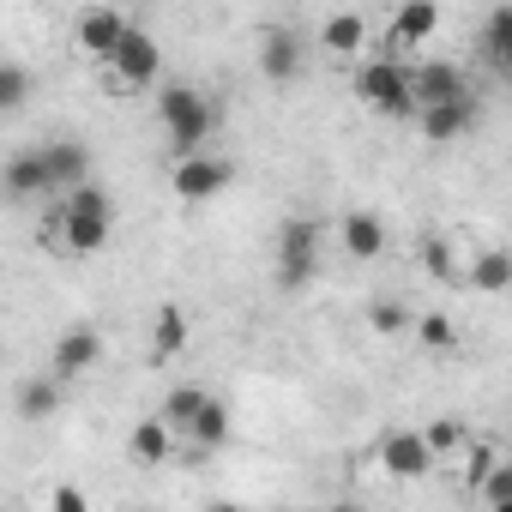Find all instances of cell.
Listing matches in <instances>:
<instances>
[{"instance_id":"1","label":"cell","mask_w":512,"mask_h":512,"mask_svg":"<svg viewBox=\"0 0 512 512\" xmlns=\"http://www.w3.org/2000/svg\"><path fill=\"white\" fill-rule=\"evenodd\" d=\"M157 121H163V133H169V151H175V163L181 157H193V151H205V139L217 133V103L205 97V91H193V85H169L163 97H157Z\"/></svg>"},{"instance_id":"2","label":"cell","mask_w":512,"mask_h":512,"mask_svg":"<svg viewBox=\"0 0 512 512\" xmlns=\"http://www.w3.org/2000/svg\"><path fill=\"white\" fill-rule=\"evenodd\" d=\"M320 278V223L314 217H290L278 229V290H308Z\"/></svg>"},{"instance_id":"3","label":"cell","mask_w":512,"mask_h":512,"mask_svg":"<svg viewBox=\"0 0 512 512\" xmlns=\"http://www.w3.org/2000/svg\"><path fill=\"white\" fill-rule=\"evenodd\" d=\"M103 73H109L115 91H145V85H157V73H163V49H157V37L139 31V25H127V37H121L115 55L103 61Z\"/></svg>"},{"instance_id":"4","label":"cell","mask_w":512,"mask_h":512,"mask_svg":"<svg viewBox=\"0 0 512 512\" xmlns=\"http://www.w3.org/2000/svg\"><path fill=\"white\" fill-rule=\"evenodd\" d=\"M350 91L374 109V115H392V121H404V115H416L410 109V79H404V61H362L356 67V79H350Z\"/></svg>"},{"instance_id":"5","label":"cell","mask_w":512,"mask_h":512,"mask_svg":"<svg viewBox=\"0 0 512 512\" xmlns=\"http://www.w3.org/2000/svg\"><path fill=\"white\" fill-rule=\"evenodd\" d=\"M229 181H235V163L217 157V151H193V157L169 163V187H175V199H187V205H205V199L229 193Z\"/></svg>"},{"instance_id":"6","label":"cell","mask_w":512,"mask_h":512,"mask_svg":"<svg viewBox=\"0 0 512 512\" xmlns=\"http://www.w3.org/2000/svg\"><path fill=\"white\" fill-rule=\"evenodd\" d=\"M374 470L392 476V482H422L434 470V458H428V446H422L416 428H386L380 446H374Z\"/></svg>"},{"instance_id":"7","label":"cell","mask_w":512,"mask_h":512,"mask_svg":"<svg viewBox=\"0 0 512 512\" xmlns=\"http://www.w3.org/2000/svg\"><path fill=\"white\" fill-rule=\"evenodd\" d=\"M404 79H410V109H434V103L470 97L464 67H452V61H416V67H404Z\"/></svg>"},{"instance_id":"8","label":"cell","mask_w":512,"mask_h":512,"mask_svg":"<svg viewBox=\"0 0 512 512\" xmlns=\"http://www.w3.org/2000/svg\"><path fill=\"white\" fill-rule=\"evenodd\" d=\"M97 362H103V332L79 320V326H67V332L55 338V374H49V380H61V386H67V380L91 374Z\"/></svg>"},{"instance_id":"9","label":"cell","mask_w":512,"mask_h":512,"mask_svg":"<svg viewBox=\"0 0 512 512\" xmlns=\"http://www.w3.org/2000/svg\"><path fill=\"white\" fill-rule=\"evenodd\" d=\"M121 37H127V13H115V7H85V13L73 19V43H79L91 61H109Z\"/></svg>"},{"instance_id":"10","label":"cell","mask_w":512,"mask_h":512,"mask_svg":"<svg viewBox=\"0 0 512 512\" xmlns=\"http://www.w3.org/2000/svg\"><path fill=\"white\" fill-rule=\"evenodd\" d=\"M476 121H482V103H476V97H452V103L416 109V127H422V139H434V145H452V139H464Z\"/></svg>"},{"instance_id":"11","label":"cell","mask_w":512,"mask_h":512,"mask_svg":"<svg viewBox=\"0 0 512 512\" xmlns=\"http://www.w3.org/2000/svg\"><path fill=\"white\" fill-rule=\"evenodd\" d=\"M260 73H266L272 85H290V79L302 73V37H296L290 25H272V31L260 37Z\"/></svg>"},{"instance_id":"12","label":"cell","mask_w":512,"mask_h":512,"mask_svg":"<svg viewBox=\"0 0 512 512\" xmlns=\"http://www.w3.org/2000/svg\"><path fill=\"white\" fill-rule=\"evenodd\" d=\"M43 163H49L55 193H73V187L91 181V151H85V139H49V145H43Z\"/></svg>"},{"instance_id":"13","label":"cell","mask_w":512,"mask_h":512,"mask_svg":"<svg viewBox=\"0 0 512 512\" xmlns=\"http://www.w3.org/2000/svg\"><path fill=\"white\" fill-rule=\"evenodd\" d=\"M0 187H7V199H43V193H55V181H49V163H43V145L19 151L7 169H0Z\"/></svg>"},{"instance_id":"14","label":"cell","mask_w":512,"mask_h":512,"mask_svg":"<svg viewBox=\"0 0 512 512\" xmlns=\"http://www.w3.org/2000/svg\"><path fill=\"white\" fill-rule=\"evenodd\" d=\"M49 229L61 235V247H67V253H103V247H109L115 217H79V211H61Z\"/></svg>"},{"instance_id":"15","label":"cell","mask_w":512,"mask_h":512,"mask_svg":"<svg viewBox=\"0 0 512 512\" xmlns=\"http://www.w3.org/2000/svg\"><path fill=\"white\" fill-rule=\"evenodd\" d=\"M338 247L350 253V260H380V253H386V223L374 211H350L338 223Z\"/></svg>"},{"instance_id":"16","label":"cell","mask_w":512,"mask_h":512,"mask_svg":"<svg viewBox=\"0 0 512 512\" xmlns=\"http://www.w3.org/2000/svg\"><path fill=\"white\" fill-rule=\"evenodd\" d=\"M464 290H476V296H500L506 284H512V253L506 247H482L476 260L464 266V278H458Z\"/></svg>"},{"instance_id":"17","label":"cell","mask_w":512,"mask_h":512,"mask_svg":"<svg viewBox=\"0 0 512 512\" xmlns=\"http://www.w3.org/2000/svg\"><path fill=\"white\" fill-rule=\"evenodd\" d=\"M434 31H440V7H434V0H404V7L392 13V43L398 49H422Z\"/></svg>"},{"instance_id":"18","label":"cell","mask_w":512,"mask_h":512,"mask_svg":"<svg viewBox=\"0 0 512 512\" xmlns=\"http://www.w3.org/2000/svg\"><path fill=\"white\" fill-rule=\"evenodd\" d=\"M187 332H193L187 308L163 302V308H157V320H151V362H175V356L187 350Z\"/></svg>"},{"instance_id":"19","label":"cell","mask_w":512,"mask_h":512,"mask_svg":"<svg viewBox=\"0 0 512 512\" xmlns=\"http://www.w3.org/2000/svg\"><path fill=\"white\" fill-rule=\"evenodd\" d=\"M320 49H332V55H362L368 49V19L362 13H332L326 25H320Z\"/></svg>"},{"instance_id":"20","label":"cell","mask_w":512,"mask_h":512,"mask_svg":"<svg viewBox=\"0 0 512 512\" xmlns=\"http://www.w3.org/2000/svg\"><path fill=\"white\" fill-rule=\"evenodd\" d=\"M127 452H133V464H169V458H175V434H169L157 416H145V422H133Z\"/></svg>"},{"instance_id":"21","label":"cell","mask_w":512,"mask_h":512,"mask_svg":"<svg viewBox=\"0 0 512 512\" xmlns=\"http://www.w3.org/2000/svg\"><path fill=\"white\" fill-rule=\"evenodd\" d=\"M482 61L494 73H512V7H494L482 25Z\"/></svg>"},{"instance_id":"22","label":"cell","mask_w":512,"mask_h":512,"mask_svg":"<svg viewBox=\"0 0 512 512\" xmlns=\"http://www.w3.org/2000/svg\"><path fill=\"white\" fill-rule=\"evenodd\" d=\"M61 398H67V386H61V380H25V386H19V398H13V410H19L25 422H49V416L61 410Z\"/></svg>"},{"instance_id":"23","label":"cell","mask_w":512,"mask_h":512,"mask_svg":"<svg viewBox=\"0 0 512 512\" xmlns=\"http://www.w3.org/2000/svg\"><path fill=\"white\" fill-rule=\"evenodd\" d=\"M205 398H211L205 386H169V398H163V410H157V422H163V428H169V434L181 440V434L193 428V416H199V404H205Z\"/></svg>"},{"instance_id":"24","label":"cell","mask_w":512,"mask_h":512,"mask_svg":"<svg viewBox=\"0 0 512 512\" xmlns=\"http://www.w3.org/2000/svg\"><path fill=\"white\" fill-rule=\"evenodd\" d=\"M181 440H193L199 452H217V446L229 440V404H223V398H205L199 416H193V428H187Z\"/></svg>"},{"instance_id":"25","label":"cell","mask_w":512,"mask_h":512,"mask_svg":"<svg viewBox=\"0 0 512 512\" xmlns=\"http://www.w3.org/2000/svg\"><path fill=\"white\" fill-rule=\"evenodd\" d=\"M422 434V446H428V458H452V452H464L470 446V428L458 422V416H434L428 428H416Z\"/></svg>"},{"instance_id":"26","label":"cell","mask_w":512,"mask_h":512,"mask_svg":"<svg viewBox=\"0 0 512 512\" xmlns=\"http://www.w3.org/2000/svg\"><path fill=\"white\" fill-rule=\"evenodd\" d=\"M31 91H37V73H31V67H19V61H0V115L25 109V103H31Z\"/></svg>"},{"instance_id":"27","label":"cell","mask_w":512,"mask_h":512,"mask_svg":"<svg viewBox=\"0 0 512 512\" xmlns=\"http://www.w3.org/2000/svg\"><path fill=\"white\" fill-rule=\"evenodd\" d=\"M422 266H428V278H440V284H458V278H464V260L452 253L446 235H428V241H422Z\"/></svg>"},{"instance_id":"28","label":"cell","mask_w":512,"mask_h":512,"mask_svg":"<svg viewBox=\"0 0 512 512\" xmlns=\"http://www.w3.org/2000/svg\"><path fill=\"white\" fill-rule=\"evenodd\" d=\"M410 332H416V344H422V350H434V356L458 350V326H452L446 314H422V320H410Z\"/></svg>"},{"instance_id":"29","label":"cell","mask_w":512,"mask_h":512,"mask_svg":"<svg viewBox=\"0 0 512 512\" xmlns=\"http://www.w3.org/2000/svg\"><path fill=\"white\" fill-rule=\"evenodd\" d=\"M410 320H416V314H410L404 302H392V296L368 302V326H374L380 338H404V332H410Z\"/></svg>"},{"instance_id":"30","label":"cell","mask_w":512,"mask_h":512,"mask_svg":"<svg viewBox=\"0 0 512 512\" xmlns=\"http://www.w3.org/2000/svg\"><path fill=\"white\" fill-rule=\"evenodd\" d=\"M61 211H79V217H115V199H109V187L85 181V187H73V193L61 199Z\"/></svg>"},{"instance_id":"31","label":"cell","mask_w":512,"mask_h":512,"mask_svg":"<svg viewBox=\"0 0 512 512\" xmlns=\"http://www.w3.org/2000/svg\"><path fill=\"white\" fill-rule=\"evenodd\" d=\"M464 452H470V458H464V488H482V482H488V470L500 464V452H494V446H482V440H476V446H464Z\"/></svg>"},{"instance_id":"32","label":"cell","mask_w":512,"mask_h":512,"mask_svg":"<svg viewBox=\"0 0 512 512\" xmlns=\"http://www.w3.org/2000/svg\"><path fill=\"white\" fill-rule=\"evenodd\" d=\"M482 500H488V506H512V464H494V470H488Z\"/></svg>"},{"instance_id":"33","label":"cell","mask_w":512,"mask_h":512,"mask_svg":"<svg viewBox=\"0 0 512 512\" xmlns=\"http://www.w3.org/2000/svg\"><path fill=\"white\" fill-rule=\"evenodd\" d=\"M49 512H91V500H85L79 482H61V488L49 494Z\"/></svg>"},{"instance_id":"34","label":"cell","mask_w":512,"mask_h":512,"mask_svg":"<svg viewBox=\"0 0 512 512\" xmlns=\"http://www.w3.org/2000/svg\"><path fill=\"white\" fill-rule=\"evenodd\" d=\"M332 512H368V506H350V500H344V506H332Z\"/></svg>"},{"instance_id":"35","label":"cell","mask_w":512,"mask_h":512,"mask_svg":"<svg viewBox=\"0 0 512 512\" xmlns=\"http://www.w3.org/2000/svg\"><path fill=\"white\" fill-rule=\"evenodd\" d=\"M211 512H253V506H211Z\"/></svg>"},{"instance_id":"36","label":"cell","mask_w":512,"mask_h":512,"mask_svg":"<svg viewBox=\"0 0 512 512\" xmlns=\"http://www.w3.org/2000/svg\"><path fill=\"white\" fill-rule=\"evenodd\" d=\"M488 512H512V506H488Z\"/></svg>"}]
</instances>
